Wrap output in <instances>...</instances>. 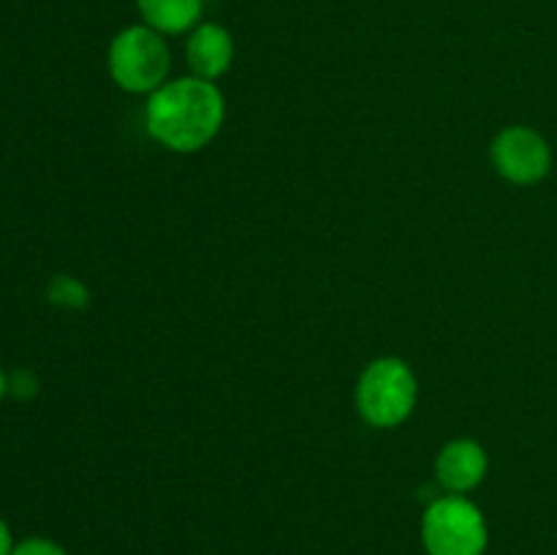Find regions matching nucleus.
Returning a JSON list of instances; mask_svg holds the SVG:
<instances>
[{"label": "nucleus", "mask_w": 557, "mask_h": 555, "mask_svg": "<svg viewBox=\"0 0 557 555\" xmlns=\"http://www.w3.org/2000/svg\"><path fill=\"white\" fill-rule=\"evenodd\" d=\"M14 536H11V528H9V522L3 520V517H0V555H11L14 553Z\"/></svg>", "instance_id": "obj_12"}, {"label": "nucleus", "mask_w": 557, "mask_h": 555, "mask_svg": "<svg viewBox=\"0 0 557 555\" xmlns=\"http://www.w3.org/2000/svg\"><path fill=\"white\" fill-rule=\"evenodd\" d=\"M11 555H69L63 544L52 542L47 536H27L22 542L14 544V553Z\"/></svg>", "instance_id": "obj_10"}, {"label": "nucleus", "mask_w": 557, "mask_h": 555, "mask_svg": "<svg viewBox=\"0 0 557 555\" xmlns=\"http://www.w3.org/2000/svg\"><path fill=\"white\" fill-rule=\"evenodd\" d=\"M493 166L504 180L515 185H536L553 169L549 141L528 125H509L500 131L490 147Z\"/></svg>", "instance_id": "obj_5"}, {"label": "nucleus", "mask_w": 557, "mask_h": 555, "mask_svg": "<svg viewBox=\"0 0 557 555\" xmlns=\"http://www.w3.org/2000/svg\"><path fill=\"white\" fill-rule=\"evenodd\" d=\"M109 74L128 92H156L172 71V49L166 36L141 25H128L109 44Z\"/></svg>", "instance_id": "obj_2"}, {"label": "nucleus", "mask_w": 557, "mask_h": 555, "mask_svg": "<svg viewBox=\"0 0 557 555\" xmlns=\"http://www.w3.org/2000/svg\"><path fill=\"white\" fill-rule=\"evenodd\" d=\"M141 20L161 36L190 33L205 14V0H136Z\"/></svg>", "instance_id": "obj_8"}, {"label": "nucleus", "mask_w": 557, "mask_h": 555, "mask_svg": "<svg viewBox=\"0 0 557 555\" xmlns=\"http://www.w3.org/2000/svg\"><path fill=\"white\" fill-rule=\"evenodd\" d=\"M226 118V101L215 82L183 76L150 92L145 123L158 145L174 152H196L210 145Z\"/></svg>", "instance_id": "obj_1"}, {"label": "nucleus", "mask_w": 557, "mask_h": 555, "mask_svg": "<svg viewBox=\"0 0 557 555\" xmlns=\"http://www.w3.org/2000/svg\"><path fill=\"white\" fill-rule=\"evenodd\" d=\"M422 544L428 555H484L490 544L487 520L466 495L446 493L424 509Z\"/></svg>", "instance_id": "obj_4"}, {"label": "nucleus", "mask_w": 557, "mask_h": 555, "mask_svg": "<svg viewBox=\"0 0 557 555\" xmlns=\"http://www.w3.org/2000/svg\"><path fill=\"white\" fill-rule=\"evenodd\" d=\"M487 452L482 444L471 439H457L441 449L435 460V477L446 493L466 495L484 482L487 477Z\"/></svg>", "instance_id": "obj_6"}, {"label": "nucleus", "mask_w": 557, "mask_h": 555, "mask_svg": "<svg viewBox=\"0 0 557 555\" xmlns=\"http://www.w3.org/2000/svg\"><path fill=\"white\" fill-rule=\"evenodd\" d=\"M417 375L400 357L373 359L357 381V408L373 428H397L417 406Z\"/></svg>", "instance_id": "obj_3"}, {"label": "nucleus", "mask_w": 557, "mask_h": 555, "mask_svg": "<svg viewBox=\"0 0 557 555\" xmlns=\"http://www.w3.org/2000/svg\"><path fill=\"white\" fill-rule=\"evenodd\" d=\"M5 395H9V373L0 368V400H3Z\"/></svg>", "instance_id": "obj_13"}, {"label": "nucleus", "mask_w": 557, "mask_h": 555, "mask_svg": "<svg viewBox=\"0 0 557 555\" xmlns=\"http://www.w3.org/2000/svg\"><path fill=\"white\" fill-rule=\"evenodd\" d=\"M47 297L52 305H60V308L79 310L85 308L87 299H90V292L82 281L71 275H54L47 286Z\"/></svg>", "instance_id": "obj_9"}, {"label": "nucleus", "mask_w": 557, "mask_h": 555, "mask_svg": "<svg viewBox=\"0 0 557 555\" xmlns=\"http://www.w3.org/2000/svg\"><path fill=\"white\" fill-rule=\"evenodd\" d=\"M38 392V381L30 370L20 368L14 373H9V395L11 397H20V400H27Z\"/></svg>", "instance_id": "obj_11"}, {"label": "nucleus", "mask_w": 557, "mask_h": 555, "mask_svg": "<svg viewBox=\"0 0 557 555\" xmlns=\"http://www.w3.org/2000/svg\"><path fill=\"white\" fill-rule=\"evenodd\" d=\"M185 58H188L194 76L207 82H215L232 69L234 60V38L218 22H199L190 30L185 44Z\"/></svg>", "instance_id": "obj_7"}]
</instances>
